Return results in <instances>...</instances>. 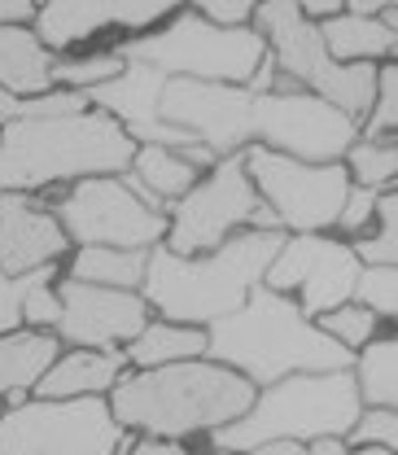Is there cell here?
<instances>
[{"label":"cell","instance_id":"1","mask_svg":"<svg viewBox=\"0 0 398 455\" xmlns=\"http://www.w3.org/2000/svg\"><path fill=\"white\" fill-rule=\"evenodd\" d=\"M206 355L211 363L232 368L250 386H276L284 377H320V372H350L354 355L341 350L315 320L289 302V293H272L259 284L241 311L206 324Z\"/></svg>","mask_w":398,"mask_h":455},{"label":"cell","instance_id":"2","mask_svg":"<svg viewBox=\"0 0 398 455\" xmlns=\"http://www.w3.org/2000/svg\"><path fill=\"white\" fill-rule=\"evenodd\" d=\"M254 403V386L219 368L211 359H188L167 368H145L131 377H118L110 395V416L118 429H140L149 438L179 443L202 429H224L236 416H245Z\"/></svg>","mask_w":398,"mask_h":455},{"label":"cell","instance_id":"3","mask_svg":"<svg viewBox=\"0 0 398 455\" xmlns=\"http://www.w3.org/2000/svg\"><path fill=\"white\" fill-rule=\"evenodd\" d=\"M284 232H241L227 236L206 259H179L167 245L145 254V307L163 311L167 324H215L245 307V298L263 284Z\"/></svg>","mask_w":398,"mask_h":455},{"label":"cell","instance_id":"4","mask_svg":"<svg viewBox=\"0 0 398 455\" xmlns=\"http://www.w3.org/2000/svg\"><path fill=\"white\" fill-rule=\"evenodd\" d=\"M0 193H31L61 180L127 171L136 145L110 114L84 110L61 118H9L0 127Z\"/></svg>","mask_w":398,"mask_h":455},{"label":"cell","instance_id":"5","mask_svg":"<svg viewBox=\"0 0 398 455\" xmlns=\"http://www.w3.org/2000/svg\"><path fill=\"white\" fill-rule=\"evenodd\" d=\"M363 403L350 372H320V377H284L250 403L245 416L215 429L219 455H250L267 443H315V438H346L359 420Z\"/></svg>","mask_w":398,"mask_h":455},{"label":"cell","instance_id":"6","mask_svg":"<svg viewBox=\"0 0 398 455\" xmlns=\"http://www.w3.org/2000/svg\"><path fill=\"white\" fill-rule=\"evenodd\" d=\"M114 53L127 66H149L167 79L250 88L259 66L267 61V44L250 27L224 31V27H211L206 18H197V9H179L171 18V27L154 31V36H140V40H127Z\"/></svg>","mask_w":398,"mask_h":455},{"label":"cell","instance_id":"7","mask_svg":"<svg viewBox=\"0 0 398 455\" xmlns=\"http://www.w3.org/2000/svg\"><path fill=\"white\" fill-rule=\"evenodd\" d=\"M259 36L263 44H272V70H281L284 79H298L311 97L329 101L333 110H341L346 118H363L372 110L377 97V66H338L333 57L324 53L320 31L298 13V4L276 0V4H259L254 9Z\"/></svg>","mask_w":398,"mask_h":455},{"label":"cell","instance_id":"8","mask_svg":"<svg viewBox=\"0 0 398 455\" xmlns=\"http://www.w3.org/2000/svg\"><path fill=\"white\" fill-rule=\"evenodd\" d=\"M106 398H27L0 416V455H123Z\"/></svg>","mask_w":398,"mask_h":455},{"label":"cell","instance_id":"9","mask_svg":"<svg viewBox=\"0 0 398 455\" xmlns=\"http://www.w3.org/2000/svg\"><path fill=\"white\" fill-rule=\"evenodd\" d=\"M241 163H245L254 193H263L267 211L276 215L281 228H293L298 236H320L324 228L338 224L346 193H350V175L341 163L306 167V163H293L263 145H250L241 154Z\"/></svg>","mask_w":398,"mask_h":455},{"label":"cell","instance_id":"10","mask_svg":"<svg viewBox=\"0 0 398 455\" xmlns=\"http://www.w3.org/2000/svg\"><path fill=\"white\" fill-rule=\"evenodd\" d=\"M250 136H259L263 149L284 154L293 163L329 167L346 158V149L359 136V123L311 92H284L272 84L267 92H254Z\"/></svg>","mask_w":398,"mask_h":455},{"label":"cell","instance_id":"11","mask_svg":"<svg viewBox=\"0 0 398 455\" xmlns=\"http://www.w3.org/2000/svg\"><path fill=\"white\" fill-rule=\"evenodd\" d=\"M53 220L61 224L66 241L106 250H154L167 236V215L149 211L118 175L79 180L57 202Z\"/></svg>","mask_w":398,"mask_h":455},{"label":"cell","instance_id":"12","mask_svg":"<svg viewBox=\"0 0 398 455\" xmlns=\"http://www.w3.org/2000/svg\"><path fill=\"white\" fill-rule=\"evenodd\" d=\"M254 206H259V193L245 175L241 154L219 158L202 184H193L179 197L175 215L167 220V250L179 259H193L197 250H219L236 228L254 220Z\"/></svg>","mask_w":398,"mask_h":455},{"label":"cell","instance_id":"13","mask_svg":"<svg viewBox=\"0 0 398 455\" xmlns=\"http://www.w3.org/2000/svg\"><path fill=\"white\" fill-rule=\"evenodd\" d=\"M363 263L354 259V250L346 241H329V236H289L272 267L263 272V284L272 293H289L298 289L302 302L298 311L311 315H329L354 298V281H359Z\"/></svg>","mask_w":398,"mask_h":455},{"label":"cell","instance_id":"14","mask_svg":"<svg viewBox=\"0 0 398 455\" xmlns=\"http://www.w3.org/2000/svg\"><path fill=\"white\" fill-rule=\"evenodd\" d=\"M250 110H254V88L197 84V79H167L158 101L163 123L188 132L197 145H206L211 158H232L250 145Z\"/></svg>","mask_w":398,"mask_h":455},{"label":"cell","instance_id":"15","mask_svg":"<svg viewBox=\"0 0 398 455\" xmlns=\"http://www.w3.org/2000/svg\"><path fill=\"white\" fill-rule=\"evenodd\" d=\"M149 324V307L140 293L101 289V284L66 281L57 289V333L88 350L127 346Z\"/></svg>","mask_w":398,"mask_h":455},{"label":"cell","instance_id":"16","mask_svg":"<svg viewBox=\"0 0 398 455\" xmlns=\"http://www.w3.org/2000/svg\"><path fill=\"white\" fill-rule=\"evenodd\" d=\"M163 88H167V75H158L149 66H123V75H114L110 84L92 88L88 101L101 114H110L114 123L127 132L131 145L140 140V145H163V149H193L197 140L188 132H179V127H167L163 114H158Z\"/></svg>","mask_w":398,"mask_h":455},{"label":"cell","instance_id":"17","mask_svg":"<svg viewBox=\"0 0 398 455\" xmlns=\"http://www.w3.org/2000/svg\"><path fill=\"white\" fill-rule=\"evenodd\" d=\"M66 232L53 211L36 206L27 193H0V272L27 276L40 267H53L57 254H66Z\"/></svg>","mask_w":398,"mask_h":455},{"label":"cell","instance_id":"18","mask_svg":"<svg viewBox=\"0 0 398 455\" xmlns=\"http://www.w3.org/2000/svg\"><path fill=\"white\" fill-rule=\"evenodd\" d=\"M175 13L163 0H140V4H92V0H53L36 9V40L44 49H70L106 27H127V31H145L149 22Z\"/></svg>","mask_w":398,"mask_h":455},{"label":"cell","instance_id":"19","mask_svg":"<svg viewBox=\"0 0 398 455\" xmlns=\"http://www.w3.org/2000/svg\"><path fill=\"white\" fill-rule=\"evenodd\" d=\"M123 363H127V359H123L118 350H75V355H57L31 390H36V398H101V390H114V386H118Z\"/></svg>","mask_w":398,"mask_h":455},{"label":"cell","instance_id":"20","mask_svg":"<svg viewBox=\"0 0 398 455\" xmlns=\"http://www.w3.org/2000/svg\"><path fill=\"white\" fill-rule=\"evenodd\" d=\"M127 175H123V184L149 206V211H158L163 215V206L175 202V197H184L193 184H197V167L184 158V149H163V145H140L136 154H131V163H127Z\"/></svg>","mask_w":398,"mask_h":455},{"label":"cell","instance_id":"21","mask_svg":"<svg viewBox=\"0 0 398 455\" xmlns=\"http://www.w3.org/2000/svg\"><path fill=\"white\" fill-rule=\"evenodd\" d=\"M53 53L36 40L31 27H0V92L9 97H40L49 92Z\"/></svg>","mask_w":398,"mask_h":455},{"label":"cell","instance_id":"22","mask_svg":"<svg viewBox=\"0 0 398 455\" xmlns=\"http://www.w3.org/2000/svg\"><path fill=\"white\" fill-rule=\"evenodd\" d=\"M320 31V44H324V53L333 57L338 66H354V61H381V57H394V31L386 27V22H377V18H354V13H346L341 9L338 18H329V22H320L315 27Z\"/></svg>","mask_w":398,"mask_h":455},{"label":"cell","instance_id":"23","mask_svg":"<svg viewBox=\"0 0 398 455\" xmlns=\"http://www.w3.org/2000/svg\"><path fill=\"white\" fill-rule=\"evenodd\" d=\"M57 359V338L36 333V329H18L9 338H0V398L9 395L13 407L27 403V390L44 377V368Z\"/></svg>","mask_w":398,"mask_h":455},{"label":"cell","instance_id":"24","mask_svg":"<svg viewBox=\"0 0 398 455\" xmlns=\"http://www.w3.org/2000/svg\"><path fill=\"white\" fill-rule=\"evenodd\" d=\"M202 355H206V333L188 329V324H167V320L145 324L123 350V359H131L140 372L167 368V363H188V359H202Z\"/></svg>","mask_w":398,"mask_h":455},{"label":"cell","instance_id":"25","mask_svg":"<svg viewBox=\"0 0 398 455\" xmlns=\"http://www.w3.org/2000/svg\"><path fill=\"white\" fill-rule=\"evenodd\" d=\"M70 281L101 284V289H136L145 281V250H106V245H84L70 263Z\"/></svg>","mask_w":398,"mask_h":455},{"label":"cell","instance_id":"26","mask_svg":"<svg viewBox=\"0 0 398 455\" xmlns=\"http://www.w3.org/2000/svg\"><path fill=\"white\" fill-rule=\"evenodd\" d=\"M350 377H354L359 403H372V407L394 411V403H398V341L394 338L368 341L363 355H359V368H354Z\"/></svg>","mask_w":398,"mask_h":455},{"label":"cell","instance_id":"27","mask_svg":"<svg viewBox=\"0 0 398 455\" xmlns=\"http://www.w3.org/2000/svg\"><path fill=\"white\" fill-rule=\"evenodd\" d=\"M346 175L359 180V188H390L394 184V171H398V149L394 140H354L346 149Z\"/></svg>","mask_w":398,"mask_h":455},{"label":"cell","instance_id":"28","mask_svg":"<svg viewBox=\"0 0 398 455\" xmlns=\"http://www.w3.org/2000/svg\"><path fill=\"white\" fill-rule=\"evenodd\" d=\"M123 66H127V61L118 53H97V57H79V61H53L49 79L66 84V92H70V88H75V92H92V88L110 84L114 75H123Z\"/></svg>","mask_w":398,"mask_h":455},{"label":"cell","instance_id":"29","mask_svg":"<svg viewBox=\"0 0 398 455\" xmlns=\"http://www.w3.org/2000/svg\"><path fill=\"white\" fill-rule=\"evenodd\" d=\"M354 298L363 311H372L377 320H394L398 315V272L394 267H363L354 281Z\"/></svg>","mask_w":398,"mask_h":455},{"label":"cell","instance_id":"30","mask_svg":"<svg viewBox=\"0 0 398 455\" xmlns=\"http://www.w3.org/2000/svg\"><path fill=\"white\" fill-rule=\"evenodd\" d=\"M372 329H377V315L363 311V307H354V302H346L338 311L320 315V333H329V338L338 341L341 350H350V355H354V346H368V341H372Z\"/></svg>","mask_w":398,"mask_h":455},{"label":"cell","instance_id":"31","mask_svg":"<svg viewBox=\"0 0 398 455\" xmlns=\"http://www.w3.org/2000/svg\"><path fill=\"white\" fill-rule=\"evenodd\" d=\"M49 281H53V267H40V272H27V276H4V272H0V338L18 333L27 293Z\"/></svg>","mask_w":398,"mask_h":455},{"label":"cell","instance_id":"32","mask_svg":"<svg viewBox=\"0 0 398 455\" xmlns=\"http://www.w3.org/2000/svg\"><path fill=\"white\" fill-rule=\"evenodd\" d=\"M372 118L359 132L363 140H386V132H394L398 123V66H377V97H372Z\"/></svg>","mask_w":398,"mask_h":455},{"label":"cell","instance_id":"33","mask_svg":"<svg viewBox=\"0 0 398 455\" xmlns=\"http://www.w3.org/2000/svg\"><path fill=\"white\" fill-rule=\"evenodd\" d=\"M350 443L359 447H386L394 451L398 443V416L386 407H372V411H359V420L350 425Z\"/></svg>","mask_w":398,"mask_h":455},{"label":"cell","instance_id":"34","mask_svg":"<svg viewBox=\"0 0 398 455\" xmlns=\"http://www.w3.org/2000/svg\"><path fill=\"white\" fill-rule=\"evenodd\" d=\"M197 18H206L211 27H224V31H241V27H250L254 4L250 0H215V4H202Z\"/></svg>","mask_w":398,"mask_h":455},{"label":"cell","instance_id":"35","mask_svg":"<svg viewBox=\"0 0 398 455\" xmlns=\"http://www.w3.org/2000/svg\"><path fill=\"white\" fill-rule=\"evenodd\" d=\"M377 188H359V184H350V193H346V206H341L338 224L346 228V232H359V228L372 220V211H377Z\"/></svg>","mask_w":398,"mask_h":455},{"label":"cell","instance_id":"36","mask_svg":"<svg viewBox=\"0 0 398 455\" xmlns=\"http://www.w3.org/2000/svg\"><path fill=\"white\" fill-rule=\"evenodd\" d=\"M22 320H31V324H36V333H40L44 324H57L53 284H40V289H31V293H27V302H22Z\"/></svg>","mask_w":398,"mask_h":455},{"label":"cell","instance_id":"37","mask_svg":"<svg viewBox=\"0 0 398 455\" xmlns=\"http://www.w3.org/2000/svg\"><path fill=\"white\" fill-rule=\"evenodd\" d=\"M31 18H36V4H22V0L0 4V27H27Z\"/></svg>","mask_w":398,"mask_h":455},{"label":"cell","instance_id":"38","mask_svg":"<svg viewBox=\"0 0 398 455\" xmlns=\"http://www.w3.org/2000/svg\"><path fill=\"white\" fill-rule=\"evenodd\" d=\"M127 455H188L179 443H163V438H145V443H136Z\"/></svg>","mask_w":398,"mask_h":455},{"label":"cell","instance_id":"39","mask_svg":"<svg viewBox=\"0 0 398 455\" xmlns=\"http://www.w3.org/2000/svg\"><path fill=\"white\" fill-rule=\"evenodd\" d=\"M306 455H354L341 438H315L311 447H306Z\"/></svg>","mask_w":398,"mask_h":455},{"label":"cell","instance_id":"40","mask_svg":"<svg viewBox=\"0 0 398 455\" xmlns=\"http://www.w3.org/2000/svg\"><path fill=\"white\" fill-rule=\"evenodd\" d=\"M250 455H306V447H298V443H267V447H259Z\"/></svg>","mask_w":398,"mask_h":455},{"label":"cell","instance_id":"41","mask_svg":"<svg viewBox=\"0 0 398 455\" xmlns=\"http://www.w3.org/2000/svg\"><path fill=\"white\" fill-rule=\"evenodd\" d=\"M9 118H18V97H9V92H0V127H4Z\"/></svg>","mask_w":398,"mask_h":455},{"label":"cell","instance_id":"42","mask_svg":"<svg viewBox=\"0 0 398 455\" xmlns=\"http://www.w3.org/2000/svg\"><path fill=\"white\" fill-rule=\"evenodd\" d=\"M359 455H394V451H386V447H363Z\"/></svg>","mask_w":398,"mask_h":455}]
</instances>
